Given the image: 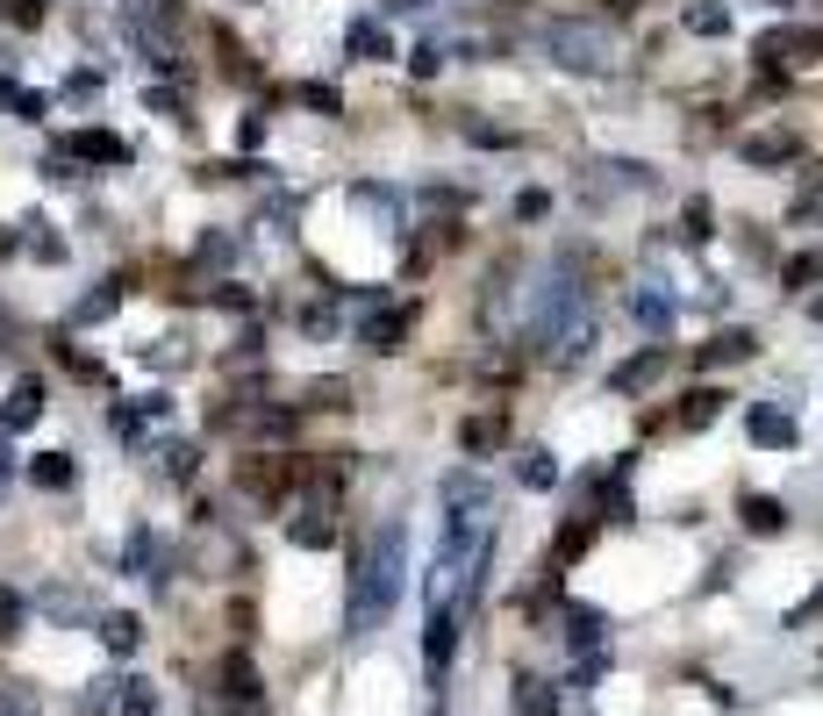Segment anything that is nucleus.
<instances>
[{
	"label": "nucleus",
	"instance_id": "1",
	"mask_svg": "<svg viewBox=\"0 0 823 716\" xmlns=\"http://www.w3.org/2000/svg\"><path fill=\"white\" fill-rule=\"evenodd\" d=\"M401 580H409V530H401V523H379L373 552H365L359 580H351V616H344V624H351V638L379 631V624L395 616Z\"/></svg>",
	"mask_w": 823,
	"mask_h": 716
},
{
	"label": "nucleus",
	"instance_id": "2",
	"mask_svg": "<svg viewBox=\"0 0 823 716\" xmlns=\"http://www.w3.org/2000/svg\"><path fill=\"white\" fill-rule=\"evenodd\" d=\"M545 58L566 65V72H609L616 65V44H609V29H595V22H551Z\"/></svg>",
	"mask_w": 823,
	"mask_h": 716
},
{
	"label": "nucleus",
	"instance_id": "3",
	"mask_svg": "<svg viewBox=\"0 0 823 716\" xmlns=\"http://www.w3.org/2000/svg\"><path fill=\"white\" fill-rule=\"evenodd\" d=\"M581 316H587V308H581V287H573L566 273H545V280H537V301H531V337L545 344V351H551V337H566V330L581 323Z\"/></svg>",
	"mask_w": 823,
	"mask_h": 716
},
{
	"label": "nucleus",
	"instance_id": "4",
	"mask_svg": "<svg viewBox=\"0 0 823 716\" xmlns=\"http://www.w3.org/2000/svg\"><path fill=\"white\" fill-rule=\"evenodd\" d=\"M65 158H79V165H129V144L108 137V129H72L65 144H58Z\"/></svg>",
	"mask_w": 823,
	"mask_h": 716
},
{
	"label": "nucleus",
	"instance_id": "5",
	"mask_svg": "<svg viewBox=\"0 0 823 716\" xmlns=\"http://www.w3.org/2000/svg\"><path fill=\"white\" fill-rule=\"evenodd\" d=\"M745 430H752V444H766V452H795V416L773 409V402H752V416H745Z\"/></svg>",
	"mask_w": 823,
	"mask_h": 716
},
{
	"label": "nucleus",
	"instance_id": "6",
	"mask_svg": "<svg viewBox=\"0 0 823 716\" xmlns=\"http://www.w3.org/2000/svg\"><path fill=\"white\" fill-rule=\"evenodd\" d=\"M409 330H415V308H379V316H365V323H359V344H365V351H401Z\"/></svg>",
	"mask_w": 823,
	"mask_h": 716
},
{
	"label": "nucleus",
	"instance_id": "7",
	"mask_svg": "<svg viewBox=\"0 0 823 716\" xmlns=\"http://www.w3.org/2000/svg\"><path fill=\"white\" fill-rule=\"evenodd\" d=\"M36 416H43V380H36V373H22L15 387H8V402H0V430L15 437V430H29Z\"/></svg>",
	"mask_w": 823,
	"mask_h": 716
},
{
	"label": "nucleus",
	"instance_id": "8",
	"mask_svg": "<svg viewBox=\"0 0 823 716\" xmlns=\"http://www.w3.org/2000/svg\"><path fill=\"white\" fill-rule=\"evenodd\" d=\"M659 373H666V344H645L631 366H616V373H609V394H645Z\"/></svg>",
	"mask_w": 823,
	"mask_h": 716
},
{
	"label": "nucleus",
	"instance_id": "9",
	"mask_svg": "<svg viewBox=\"0 0 823 716\" xmlns=\"http://www.w3.org/2000/svg\"><path fill=\"white\" fill-rule=\"evenodd\" d=\"M344 44H351V58H359V65H387V58H395V36H387V22H379V15H359Z\"/></svg>",
	"mask_w": 823,
	"mask_h": 716
},
{
	"label": "nucleus",
	"instance_id": "10",
	"mask_svg": "<svg viewBox=\"0 0 823 716\" xmlns=\"http://www.w3.org/2000/svg\"><path fill=\"white\" fill-rule=\"evenodd\" d=\"M631 308H637V323L652 330V337H666V330H673V316H681V301H673V294L659 287V280H645V287L631 294Z\"/></svg>",
	"mask_w": 823,
	"mask_h": 716
},
{
	"label": "nucleus",
	"instance_id": "11",
	"mask_svg": "<svg viewBox=\"0 0 823 716\" xmlns=\"http://www.w3.org/2000/svg\"><path fill=\"white\" fill-rule=\"evenodd\" d=\"M287 538H294L301 552H323L329 538H337V516H329V502H309V509H301V516L287 523Z\"/></svg>",
	"mask_w": 823,
	"mask_h": 716
},
{
	"label": "nucleus",
	"instance_id": "12",
	"mask_svg": "<svg viewBox=\"0 0 823 716\" xmlns=\"http://www.w3.org/2000/svg\"><path fill=\"white\" fill-rule=\"evenodd\" d=\"M681 29L716 44V36H731V8H723V0H687V8H681Z\"/></svg>",
	"mask_w": 823,
	"mask_h": 716
},
{
	"label": "nucleus",
	"instance_id": "13",
	"mask_svg": "<svg viewBox=\"0 0 823 716\" xmlns=\"http://www.w3.org/2000/svg\"><path fill=\"white\" fill-rule=\"evenodd\" d=\"M752 351H759V337H752V330H716V337L702 344V366H745Z\"/></svg>",
	"mask_w": 823,
	"mask_h": 716
},
{
	"label": "nucleus",
	"instance_id": "14",
	"mask_svg": "<svg viewBox=\"0 0 823 716\" xmlns=\"http://www.w3.org/2000/svg\"><path fill=\"white\" fill-rule=\"evenodd\" d=\"M29 480H36V487H51V495H65L72 480H79V466H72V452H36Z\"/></svg>",
	"mask_w": 823,
	"mask_h": 716
},
{
	"label": "nucleus",
	"instance_id": "15",
	"mask_svg": "<svg viewBox=\"0 0 823 716\" xmlns=\"http://www.w3.org/2000/svg\"><path fill=\"white\" fill-rule=\"evenodd\" d=\"M745 530H752V538H781V530H788V502L745 495Z\"/></svg>",
	"mask_w": 823,
	"mask_h": 716
},
{
	"label": "nucleus",
	"instance_id": "16",
	"mask_svg": "<svg viewBox=\"0 0 823 716\" xmlns=\"http://www.w3.org/2000/svg\"><path fill=\"white\" fill-rule=\"evenodd\" d=\"M101 645L115 652V659H122V652H137V645H144V624H137L129 609H108V616H101Z\"/></svg>",
	"mask_w": 823,
	"mask_h": 716
},
{
	"label": "nucleus",
	"instance_id": "17",
	"mask_svg": "<svg viewBox=\"0 0 823 716\" xmlns=\"http://www.w3.org/2000/svg\"><path fill=\"white\" fill-rule=\"evenodd\" d=\"M115 308H122V280H101V287H93L79 308H72V323H79V330H86V323H108Z\"/></svg>",
	"mask_w": 823,
	"mask_h": 716
},
{
	"label": "nucleus",
	"instance_id": "18",
	"mask_svg": "<svg viewBox=\"0 0 823 716\" xmlns=\"http://www.w3.org/2000/svg\"><path fill=\"white\" fill-rule=\"evenodd\" d=\"M745 158H752V165H788V158H795V137H788V129H766V137L745 144Z\"/></svg>",
	"mask_w": 823,
	"mask_h": 716
},
{
	"label": "nucleus",
	"instance_id": "19",
	"mask_svg": "<svg viewBox=\"0 0 823 716\" xmlns=\"http://www.w3.org/2000/svg\"><path fill=\"white\" fill-rule=\"evenodd\" d=\"M515 480L545 495V487H559V459H551V452H523V466H515Z\"/></svg>",
	"mask_w": 823,
	"mask_h": 716
},
{
	"label": "nucleus",
	"instance_id": "20",
	"mask_svg": "<svg viewBox=\"0 0 823 716\" xmlns=\"http://www.w3.org/2000/svg\"><path fill=\"white\" fill-rule=\"evenodd\" d=\"M115 716H158V688L151 681H122L115 688Z\"/></svg>",
	"mask_w": 823,
	"mask_h": 716
},
{
	"label": "nucleus",
	"instance_id": "21",
	"mask_svg": "<svg viewBox=\"0 0 823 716\" xmlns=\"http://www.w3.org/2000/svg\"><path fill=\"white\" fill-rule=\"evenodd\" d=\"M223 695H229V702H251V695H258L251 659H223Z\"/></svg>",
	"mask_w": 823,
	"mask_h": 716
},
{
	"label": "nucleus",
	"instance_id": "22",
	"mask_svg": "<svg viewBox=\"0 0 823 716\" xmlns=\"http://www.w3.org/2000/svg\"><path fill=\"white\" fill-rule=\"evenodd\" d=\"M723 402H731V394H716V387H695V394H687V409H681V423H687V430H702L709 416L723 409Z\"/></svg>",
	"mask_w": 823,
	"mask_h": 716
},
{
	"label": "nucleus",
	"instance_id": "23",
	"mask_svg": "<svg viewBox=\"0 0 823 716\" xmlns=\"http://www.w3.org/2000/svg\"><path fill=\"white\" fill-rule=\"evenodd\" d=\"M566 638L595 652V645H601V609H566Z\"/></svg>",
	"mask_w": 823,
	"mask_h": 716
},
{
	"label": "nucleus",
	"instance_id": "24",
	"mask_svg": "<svg viewBox=\"0 0 823 716\" xmlns=\"http://www.w3.org/2000/svg\"><path fill=\"white\" fill-rule=\"evenodd\" d=\"M43 616L72 624V616H86V595H72V588H43Z\"/></svg>",
	"mask_w": 823,
	"mask_h": 716
},
{
	"label": "nucleus",
	"instance_id": "25",
	"mask_svg": "<svg viewBox=\"0 0 823 716\" xmlns=\"http://www.w3.org/2000/svg\"><path fill=\"white\" fill-rule=\"evenodd\" d=\"M194 466H201V452H194V444H165V473L172 480H194Z\"/></svg>",
	"mask_w": 823,
	"mask_h": 716
},
{
	"label": "nucleus",
	"instance_id": "26",
	"mask_svg": "<svg viewBox=\"0 0 823 716\" xmlns=\"http://www.w3.org/2000/svg\"><path fill=\"white\" fill-rule=\"evenodd\" d=\"M229 258H237V237L208 230V237H201V266H229Z\"/></svg>",
	"mask_w": 823,
	"mask_h": 716
},
{
	"label": "nucleus",
	"instance_id": "27",
	"mask_svg": "<svg viewBox=\"0 0 823 716\" xmlns=\"http://www.w3.org/2000/svg\"><path fill=\"white\" fill-rule=\"evenodd\" d=\"M8 108H15V122H43V94H29V86H15V94H8Z\"/></svg>",
	"mask_w": 823,
	"mask_h": 716
},
{
	"label": "nucleus",
	"instance_id": "28",
	"mask_svg": "<svg viewBox=\"0 0 823 716\" xmlns=\"http://www.w3.org/2000/svg\"><path fill=\"white\" fill-rule=\"evenodd\" d=\"M43 8H51V0H0V15L22 22V29H36V22H43Z\"/></svg>",
	"mask_w": 823,
	"mask_h": 716
},
{
	"label": "nucleus",
	"instance_id": "29",
	"mask_svg": "<svg viewBox=\"0 0 823 716\" xmlns=\"http://www.w3.org/2000/svg\"><path fill=\"white\" fill-rule=\"evenodd\" d=\"M115 688L122 681H93V688H86V702H79V716H108V709H115Z\"/></svg>",
	"mask_w": 823,
	"mask_h": 716
},
{
	"label": "nucleus",
	"instance_id": "30",
	"mask_svg": "<svg viewBox=\"0 0 823 716\" xmlns=\"http://www.w3.org/2000/svg\"><path fill=\"white\" fill-rule=\"evenodd\" d=\"M344 394H351L344 380H315V387H309V402H315V409H344Z\"/></svg>",
	"mask_w": 823,
	"mask_h": 716
},
{
	"label": "nucleus",
	"instance_id": "31",
	"mask_svg": "<svg viewBox=\"0 0 823 716\" xmlns=\"http://www.w3.org/2000/svg\"><path fill=\"white\" fill-rule=\"evenodd\" d=\"M22 616H29V609H22V595H15V588H0V631H22Z\"/></svg>",
	"mask_w": 823,
	"mask_h": 716
},
{
	"label": "nucleus",
	"instance_id": "32",
	"mask_svg": "<svg viewBox=\"0 0 823 716\" xmlns=\"http://www.w3.org/2000/svg\"><path fill=\"white\" fill-rule=\"evenodd\" d=\"M495 437H501V423H487V416H481V423H465V452H487Z\"/></svg>",
	"mask_w": 823,
	"mask_h": 716
},
{
	"label": "nucleus",
	"instance_id": "33",
	"mask_svg": "<svg viewBox=\"0 0 823 716\" xmlns=\"http://www.w3.org/2000/svg\"><path fill=\"white\" fill-rule=\"evenodd\" d=\"M515 215H523V222L551 215V194H545V187H531V194H523V201H515Z\"/></svg>",
	"mask_w": 823,
	"mask_h": 716
},
{
	"label": "nucleus",
	"instance_id": "34",
	"mask_svg": "<svg viewBox=\"0 0 823 716\" xmlns=\"http://www.w3.org/2000/svg\"><path fill=\"white\" fill-rule=\"evenodd\" d=\"M709 222H716V215H709V201H687V237H716Z\"/></svg>",
	"mask_w": 823,
	"mask_h": 716
},
{
	"label": "nucleus",
	"instance_id": "35",
	"mask_svg": "<svg viewBox=\"0 0 823 716\" xmlns=\"http://www.w3.org/2000/svg\"><path fill=\"white\" fill-rule=\"evenodd\" d=\"M409 65H415V72H423V79H429V72L445 65V51H437V44H415V58H409Z\"/></svg>",
	"mask_w": 823,
	"mask_h": 716
},
{
	"label": "nucleus",
	"instance_id": "36",
	"mask_svg": "<svg viewBox=\"0 0 823 716\" xmlns=\"http://www.w3.org/2000/svg\"><path fill=\"white\" fill-rule=\"evenodd\" d=\"M237 144L251 151V144H265V115H244V129H237Z\"/></svg>",
	"mask_w": 823,
	"mask_h": 716
},
{
	"label": "nucleus",
	"instance_id": "37",
	"mask_svg": "<svg viewBox=\"0 0 823 716\" xmlns=\"http://www.w3.org/2000/svg\"><path fill=\"white\" fill-rule=\"evenodd\" d=\"M15 473V444H8V430H0V480Z\"/></svg>",
	"mask_w": 823,
	"mask_h": 716
},
{
	"label": "nucleus",
	"instance_id": "38",
	"mask_svg": "<svg viewBox=\"0 0 823 716\" xmlns=\"http://www.w3.org/2000/svg\"><path fill=\"white\" fill-rule=\"evenodd\" d=\"M15 251H22V237H15V230H0V266H8Z\"/></svg>",
	"mask_w": 823,
	"mask_h": 716
},
{
	"label": "nucleus",
	"instance_id": "39",
	"mask_svg": "<svg viewBox=\"0 0 823 716\" xmlns=\"http://www.w3.org/2000/svg\"><path fill=\"white\" fill-rule=\"evenodd\" d=\"M759 8H788V0H759Z\"/></svg>",
	"mask_w": 823,
	"mask_h": 716
},
{
	"label": "nucleus",
	"instance_id": "40",
	"mask_svg": "<svg viewBox=\"0 0 823 716\" xmlns=\"http://www.w3.org/2000/svg\"><path fill=\"white\" fill-rule=\"evenodd\" d=\"M816 323H823V301H816Z\"/></svg>",
	"mask_w": 823,
	"mask_h": 716
}]
</instances>
